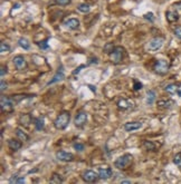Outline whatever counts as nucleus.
Segmentation results:
<instances>
[{"instance_id": "1", "label": "nucleus", "mask_w": 181, "mask_h": 184, "mask_svg": "<svg viewBox=\"0 0 181 184\" xmlns=\"http://www.w3.org/2000/svg\"><path fill=\"white\" fill-rule=\"evenodd\" d=\"M71 122V113L69 112H62L60 114L57 115V117L54 121V126L56 129L63 131L68 126Z\"/></svg>"}, {"instance_id": "2", "label": "nucleus", "mask_w": 181, "mask_h": 184, "mask_svg": "<svg viewBox=\"0 0 181 184\" xmlns=\"http://www.w3.org/2000/svg\"><path fill=\"white\" fill-rule=\"evenodd\" d=\"M15 105H16V103L14 102V99L11 97H7L5 95H1V97H0V108H1L2 113H12Z\"/></svg>"}, {"instance_id": "3", "label": "nucleus", "mask_w": 181, "mask_h": 184, "mask_svg": "<svg viewBox=\"0 0 181 184\" xmlns=\"http://www.w3.org/2000/svg\"><path fill=\"white\" fill-rule=\"evenodd\" d=\"M132 160H133V156L131 155L130 153H125V154H123L122 156H120L118 158L115 160L114 166L118 168V170H125L132 163Z\"/></svg>"}, {"instance_id": "4", "label": "nucleus", "mask_w": 181, "mask_h": 184, "mask_svg": "<svg viewBox=\"0 0 181 184\" xmlns=\"http://www.w3.org/2000/svg\"><path fill=\"white\" fill-rule=\"evenodd\" d=\"M123 56H124V48L121 47V46H116V47H114L113 48V50L109 54L110 60L113 64L121 63L122 59H123Z\"/></svg>"}, {"instance_id": "5", "label": "nucleus", "mask_w": 181, "mask_h": 184, "mask_svg": "<svg viewBox=\"0 0 181 184\" xmlns=\"http://www.w3.org/2000/svg\"><path fill=\"white\" fill-rule=\"evenodd\" d=\"M169 68H170V64L167 60H164V59H159V60H157L153 66L154 71L159 75H165L169 71Z\"/></svg>"}, {"instance_id": "6", "label": "nucleus", "mask_w": 181, "mask_h": 184, "mask_svg": "<svg viewBox=\"0 0 181 184\" xmlns=\"http://www.w3.org/2000/svg\"><path fill=\"white\" fill-rule=\"evenodd\" d=\"M82 179H83V181L86 182V183H95V182L99 181L100 176H99V173L94 172V171H92V170H86V171L83 172Z\"/></svg>"}, {"instance_id": "7", "label": "nucleus", "mask_w": 181, "mask_h": 184, "mask_svg": "<svg viewBox=\"0 0 181 184\" xmlns=\"http://www.w3.org/2000/svg\"><path fill=\"white\" fill-rule=\"evenodd\" d=\"M164 39L162 37H155L153 39H151L148 44V50L150 51H157L163 46Z\"/></svg>"}, {"instance_id": "8", "label": "nucleus", "mask_w": 181, "mask_h": 184, "mask_svg": "<svg viewBox=\"0 0 181 184\" xmlns=\"http://www.w3.org/2000/svg\"><path fill=\"white\" fill-rule=\"evenodd\" d=\"M12 63H14L15 67H16L18 71H25L28 66V64H27V62H26L25 57L21 55H18V56H16V57H14Z\"/></svg>"}, {"instance_id": "9", "label": "nucleus", "mask_w": 181, "mask_h": 184, "mask_svg": "<svg viewBox=\"0 0 181 184\" xmlns=\"http://www.w3.org/2000/svg\"><path fill=\"white\" fill-rule=\"evenodd\" d=\"M87 122V114L85 112H79L76 116H75V119H74V124L76 127H78V128H82L83 126L86 124Z\"/></svg>"}, {"instance_id": "10", "label": "nucleus", "mask_w": 181, "mask_h": 184, "mask_svg": "<svg viewBox=\"0 0 181 184\" xmlns=\"http://www.w3.org/2000/svg\"><path fill=\"white\" fill-rule=\"evenodd\" d=\"M118 107L120 110H130L132 108H134V102L133 101H131V99H125V98H122V99H120L118 102Z\"/></svg>"}, {"instance_id": "11", "label": "nucleus", "mask_w": 181, "mask_h": 184, "mask_svg": "<svg viewBox=\"0 0 181 184\" xmlns=\"http://www.w3.org/2000/svg\"><path fill=\"white\" fill-rule=\"evenodd\" d=\"M56 158L62 161V162H72V161H74V155L69 152L57 151L56 152Z\"/></svg>"}, {"instance_id": "12", "label": "nucleus", "mask_w": 181, "mask_h": 184, "mask_svg": "<svg viewBox=\"0 0 181 184\" xmlns=\"http://www.w3.org/2000/svg\"><path fill=\"white\" fill-rule=\"evenodd\" d=\"M97 173H99L100 179H102V180H107V179H110L111 176L113 175V171H112V168L110 166H102V167H100Z\"/></svg>"}, {"instance_id": "13", "label": "nucleus", "mask_w": 181, "mask_h": 184, "mask_svg": "<svg viewBox=\"0 0 181 184\" xmlns=\"http://www.w3.org/2000/svg\"><path fill=\"white\" fill-rule=\"evenodd\" d=\"M142 122H138V121H134V122H127L124 124V129L126 132H134V131H138L142 127Z\"/></svg>"}, {"instance_id": "14", "label": "nucleus", "mask_w": 181, "mask_h": 184, "mask_svg": "<svg viewBox=\"0 0 181 184\" xmlns=\"http://www.w3.org/2000/svg\"><path fill=\"white\" fill-rule=\"evenodd\" d=\"M64 78H65V75H64V69H63V67L60 66V68H58L57 73L54 75V77H53V78H51V80L47 83V86H49V85H53V84H56V83L60 82V80H63Z\"/></svg>"}, {"instance_id": "15", "label": "nucleus", "mask_w": 181, "mask_h": 184, "mask_svg": "<svg viewBox=\"0 0 181 184\" xmlns=\"http://www.w3.org/2000/svg\"><path fill=\"white\" fill-rule=\"evenodd\" d=\"M64 25H65V27L68 28V29L75 30V29H77V28L79 27V20L76 19V18H69V19H67L64 21Z\"/></svg>"}, {"instance_id": "16", "label": "nucleus", "mask_w": 181, "mask_h": 184, "mask_svg": "<svg viewBox=\"0 0 181 184\" xmlns=\"http://www.w3.org/2000/svg\"><path fill=\"white\" fill-rule=\"evenodd\" d=\"M32 117L30 114H24V115H21L19 118V124L20 125L25 126V127H28V126L30 125L32 123Z\"/></svg>"}, {"instance_id": "17", "label": "nucleus", "mask_w": 181, "mask_h": 184, "mask_svg": "<svg viewBox=\"0 0 181 184\" xmlns=\"http://www.w3.org/2000/svg\"><path fill=\"white\" fill-rule=\"evenodd\" d=\"M8 146L11 151H15V152H16V151L21 149L23 143H21V141H20L19 138H18V140H14V138H11V140H9L8 141Z\"/></svg>"}, {"instance_id": "18", "label": "nucleus", "mask_w": 181, "mask_h": 184, "mask_svg": "<svg viewBox=\"0 0 181 184\" xmlns=\"http://www.w3.org/2000/svg\"><path fill=\"white\" fill-rule=\"evenodd\" d=\"M165 17L169 23H176L179 19V12L177 10H169L165 12Z\"/></svg>"}, {"instance_id": "19", "label": "nucleus", "mask_w": 181, "mask_h": 184, "mask_svg": "<svg viewBox=\"0 0 181 184\" xmlns=\"http://www.w3.org/2000/svg\"><path fill=\"white\" fill-rule=\"evenodd\" d=\"M173 104H174V102L171 101V99H161V101L158 102V107L160 110H168Z\"/></svg>"}, {"instance_id": "20", "label": "nucleus", "mask_w": 181, "mask_h": 184, "mask_svg": "<svg viewBox=\"0 0 181 184\" xmlns=\"http://www.w3.org/2000/svg\"><path fill=\"white\" fill-rule=\"evenodd\" d=\"M16 135L17 137L19 138L20 141L21 142H28L29 141V135H28L27 133H25L23 129H20V128H16Z\"/></svg>"}, {"instance_id": "21", "label": "nucleus", "mask_w": 181, "mask_h": 184, "mask_svg": "<svg viewBox=\"0 0 181 184\" xmlns=\"http://www.w3.org/2000/svg\"><path fill=\"white\" fill-rule=\"evenodd\" d=\"M157 98V94L154 90H148L146 92V104L148 105H152Z\"/></svg>"}, {"instance_id": "22", "label": "nucleus", "mask_w": 181, "mask_h": 184, "mask_svg": "<svg viewBox=\"0 0 181 184\" xmlns=\"http://www.w3.org/2000/svg\"><path fill=\"white\" fill-rule=\"evenodd\" d=\"M34 124H35V127L37 131H41L45 127V121H44V117H38L34 119Z\"/></svg>"}, {"instance_id": "23", "label": "nucleus", "mask_w": 181, "mask_h": 184, "mask_svg": "<svg viewBox=\"0 0 181 184\" xmlns=\"http://www.w3.org/2000/svg\"><path fill=\"white\" fill-rule=\"evenodd\" d=\"M49 182L53 184H60V183H63L64 180H63V177H62V175H59L58 173H53V175H51Z\"/></svg>"}, {"instance_id": "24", "label": "nucleus", "mask_w": 181, "mask_h": 184, "mask_svg": "<svg viewBox=\"0 0 181 184\" xmlns=\"http://www.w3.org/2000/svg\"><path fill=\"white\" fill-rule=\"evenodd\" d=\"M143 146L146 147V151H150V152H154V151H157V146H155V144L151 141H144L143 142Z\"/></svg>"}, {"instance_id": "25", "label": "nucleus", "mask_w": 181, "mask_h": 184, "mask_svg": "<svg viewBox=\"0 0 181 184\" xmlns=\"http://www.w3.org/2000/svg\"><path fill=\"white\" fill-rule=\"evenodd\" d=\"M18 45H19L21 48H24L25 50H28V49L30 48V43H29L26 38H20V39L18 40Z\"/></svg>"}, {"instance_id": "26", "label": "nucleus", "mask_w": 181, "mask_h": 184, "mask_svg": "<svg viewBox=\"0 0 181 184\" xmlns=\"http://www.w3.org/2000/svg\"><path fill=\"white\" fill-rule=\"evenodd\" d=\"M77 10L83 12V14H87V12H90L91 7H90V5H87V4H81L78 7H77Z\"/></svg>"}, {"instance_id": "27", "label": "nucleus", "mask_w": 181, "mask_h": 184, "mask_svg": "<svg viewBox=\"0 0 181 184\" xmlns=\"http://www.w3.org/2000/svg\"><path fill=\"white\" fill-rule=\"evenodd\" d=\"M178 86L176 84H170L168 86L165 87V92L167 93H169V94H174L176 92H178Z\"/></svg>"}, {"instance_id": "28", "label": "nucleus", "mask_w": 181, "mask_h": 184, "mask_svg": "<svg viewBox=\"0 0 181 184\" xmlns=\"http://www.w3.org/2000/svg\"><path fill=\"white\" fill-rule=\"evenodd\" d=\"M173 163L181 170V153H177L173 157Z\"/></svg>"}, {"instance_id": "29", "label": "nucleus", "mask_w": 181, "mask_h": 184, "mask_svg": "<svg viewBox=\"0 0 181 184\" xmlns=\"http://www.w3.org/2000/svg\"><path fill=\"white\" fill-rule=\"evenodd\" d=\"M0 51L1 53H9L10 51V46H9L8 44L2 41V43L0 44Z\"/></svg>"}, {"instance_id": "30", "label": "nucleus", "mask_w": 181, "mask_h": 184, "mask_svg": "<svg viewBox=\"0 0 181 184\" xmlns=\"http://www.w3.org/2000/svg\"><path fill=\"white\" fill-rule=\"evenodd\" d=\"M142 87H143L142 83L137 80V79H134L133 80V90H140V89H142Z\"/></svg>"}, {"instance_id": "31", "label": "nucleus", "mask_w": 181, "mask_h": 184, "mask_svg": "<svg viewBox=\"0 0 181 184\" xmlns=\"http://www.w3.org/2000/svg\"><path fill=\"white\" fill-rule=\"evenodd\" d=\"M73 147H74L76 151H78V152H82V151H84V149H85L84 144H82V143H74V144H73Z\"/></svg>"}, {"instance_id": "32", "label": "nucleus", "mask_w": 181, "mask_h": 184, "mask_svg": "<svg viewBox=\"0 0 181 184\" xmlns=\"http://www.w3.org/2000/svg\"><path fill=\"white\" fill-rule=\"evenodd\" d=\"M48 39H45L43 40V41H39V43H37V45H38V47L40 48V49H47L48 48Z\"/></svg>"}, {"instance_id": "33", "label": "nucleus", "mask_w": 181, "mask_h": 184, "mask_svg": "<svg viewBox=\"0 0 181 184\" xmlns=\"http://www.w3.org/2000/svg\"><path fill=\"white\" fill-rule=\"evenodd\" d=\"M72 0H55V4L58 6H67L71 4Z\"/></svg>"}, {"instance_id": "34", "label": "nucleus", "mask_w": 181, "mask_h": 184, "mask_svg": "<svg viewBox=\"0 0 181 184\" xmlns=\"http://www.w3.org/2000/svg\"><path fill=\"white\" fill-rule=\"evenodd\" d=\"M113 48H114V46H113V44H107L106 46L104 47V51H105L106 54H110L111 51L113 50Z\"/></svg>"}, {"instance_id": "35", "label": "nucleus", "mask_w": 181, "mask_h": 184, "mask_svg": "<svg viewBox=\"0 0 181 184\" xmlns=\"http://www.w3.org/2000/svg\"><path fill=\"white\" fill-rule=\"evenodd\" d=\"M174 36L177 37V38H179V39H181V26H179V27H177L176 29H174Z\"/></svg>"}, {"instance_id": "36", "label": "nucleus", "mask_w": 181, "mask_h": 184, "mask_svg": "<svg viewBox=\"0 0 181 184\" xmlns=\"http://www.w3.org/2000/svg\"><path fill=\"white\" fill-rule=\"evenodd\" d=\"M144 18H146V19H148V20H150V21H153V19H154L153 14H152V12H148V14H146V15H144Z\"/></svg>"}, {"instance_id": "37", "label": "nucleus", "mask_w": 181, "mask_h": 184, "mask_svg": "<svg viewBox=\"0 0 181 184\" xmlns=\"http://www.w3.org/2000/svg\"><path fill=\"white\" fill-rule=\"evenodd\" d=\"M5 74H7V67L1 66V68H0V75H1V77H4Z\"/></svg>"}, {"instance_id": "38", "label": "nucleus", "mask_w": 181, "mask_h": 184, "mask_svg": "<svg viewBox=\"0 0 181 184\" xmlns=\"http://www.w3.org/2000/svg\"><path fill=\"white\" fill-rule=\"evenodd\" d=\"M7 89V83H5V80H1V87H0V90H1V93L5 92V90Z\"/></svg>"}, {"instance_id": "39", "label": "nucleus", "mask_w": 181, "mask_h": 184, "mask_svg": "<svg viewBox=\"0 0 181 184\" xmlns=\"http://www.w3.org/2000/svg\"><path fill=\"white\" fill-rule=\"evenodd\" d=\"M18 177H19L18 175H12L11 179L9 180V183H17V181H18Z\"/></svg>"}, {"instance_id": "40", "label": "nucleus", "mask_w": 181, "mask_h": 184, "mask_svg": "<svg viewBox=\"0 0 181 184\" xmlns=\"http://www.w3.org/2000/svg\"><path fill=\"white\" fill-rule=\"evenodd\" d=\"M84 67H85V65H81V66H79V67H77V68H76V69H75V71H73V74H74V75L78 74L79 71H82V69H83V68H84Z\"/></svg>"}, {"instance_id": "41", "label": "nucleus", "mask_w": 181, "mask_h": 184, "mask_svg": "<svg viewBox=\"0 0 181 184\" xmlns=\"http://www.w3.org/2000/svg\"><path fill=\"white\" fill-rule=\"evenodd\" d=\"M90 64H97V58L96 57H92V58H90V62L87 63V65H90Z\"/></svg>"}, {"instance_id": "42", "label": "nucleus", "mask_w": 181, "mask_h": 184, "mask_svg": "<svg viewBox=\"0 0 181 184\" xmlns=\"http://www.w3.org/2000/svg\"><path fill=\"white\" fill-rule=\"evenodd\" d=\"M174 8L177 9V10H180L181 11V1L180 2H177V4L174 5Z\"/></svg>"}, {"instance_id": "43", "label": "nucleus", "mask_w": 181, "mask_h": 184, "mask_svg": "<svg viewBox=\"0 0 181 184\" xmlns=\"http://www.w3.org/2000/svg\"><path fill=\"white\" fill-rule=\"evenodd\" d=\"M17 183H18V184L25 183V179H24V177H18V181H17Z\"/></svg>"}, {"instance_id": "44", "label": "nucleus", "mask_w": 181, "mask_h": 184, "mask_svg": "<svg viewBox=\"0 0 181 184\" xmlns=\"http://www.w3.org/2000/svg\"><path fill=\"white\" fill-rule=\"evenodd\" d=\"M121 183H122V184H130V183H131V181L124 180V181H121Z\"/></svg>"}, {"instance_id": "45", "label": "nucleus", "mask_w": 181, "mask_h": 184, "mask_svg": "<svg viewBox=\"0 0 181 184\" xmlns=\"http://www.w3.org/2000/svg\"><path fill=\"white\" fill-rule=\"evenodd\" d=\"M177 93H178V95H179V96H180V97H181V89H179V90H178Z\"/></svg>"}]
</instances>
